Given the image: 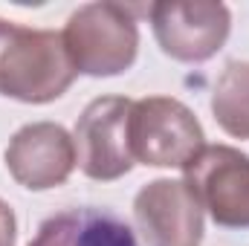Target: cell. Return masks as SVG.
<instances>
[{
    "label": "cell",
    "mask_w": 249,
    "mask_h": 246,
    "mask_svg": "<svg viewBox=\"0 0 249 246\" xmlns=\"http://www.w3.org/2000/svg\"><path fill=\"white\" fill-rule=\"evenodd\" d=\"M133 217L148 246H200L203 209L186 180H154L133 197Z\"/></svg>",
    "instance_id": "obj_7"
},
{
    "label": "cell",
    "mask_w": 249,
    "mask_h": 246,
    "mask_svg": "<svg viewBox=\"0 0 249 246\" xmlns=\"http://www.w3.org/2000/svg\"><path fill=\"white\" fill-rule=\"evenodd\" d=\"M6 168L29 191L58 188L75 168V142L55 122L23 124L6 145Z\"/></svg>",
    "instance_id": "obj_8"
},
{
    "label": "cell",
    "mask_w": 249,
    "mask_h": 246,
    "mask_svg": "<svg viewBox=\"0 0 249 246\" xmlns=\"http://www.w3.org/2000/svg\"><path fill=\"white\" fill-rule=\"evenodd\" d=\"M130 107H133L130 99L102 96L81 110L72 130V142H75V165L84 171V177L110 183L133 168L130 136H127Z\"/></svg>",
    "instance_id": "obj_6"
},
{
    "label": "cell",
    "mask_w": 249,
    "mask_h": 246,
    "mask_svg": "<svg viewBox=\"0 0 249 246\" xmlns=\"http://www.w3.org/2000/svg\"><path fill=\"white\" fill-rule=\"evenodd\" d=\"M18 241V220L6 200H0V246H15Z\"/></svg>",
    "instance_id": "obj_11"
},
{
    "label": "cell",
    "mask_w": 249,
    "mask_h": 246,
    "mask_svg": "<svg viewBox=\"0 0 249 246\" xmlns=\"http://www.w3.org/2000/svg\"><path fill=\"white\" fill-rule=\"evenodd\" d=\"M75 75L110 78L127 72L139 53V26L133 9L113 0L78 6L61 32Z\"/></svg>",
    "instance_id": "obj_2"
},
{
    "label": "cell",
    "mask_w": 249,
    "mask_h": 246,
    "mask_svg": "<svg viewBox=\"0 0 249 246\" xmlns=\"http://www.w3.org/2000/svg\"><path fill=\"white\" fill-rule=\"evenodd\" d=\"M200 209L223 229H249V157L232 145H206L186 168Z\"/></svg>",
    "instance_id": "obj_5"
},
{
    "label": "cell",
    "mask_w": 249,
    "mask_h": 246,
    "mask_svg": "<svg viewBox=\"0 0 249 246\" xmlns=\"http://www.w3.org/2000/svg\"><path fill=\"white\" fill-rule=\"evenodd\" d=\"M148 15L160 50L183 64H200L217 55L232 29L229 9L209 0H160L151 3Z\"/></svg>",
    "instance_id": "obj_4"
},
{
    "label": "cell",
    "mask_w": 249,
    "mask_h": 246,
    "mask_svg": "<svg viewBox=\"0 0 249 246\" xmlns=\"http://www.w3.org/2000/svg\"><path fill=\"white\" fill-rule=\"evenodd\" d=\"M127 136L133 162L151 168H186L206 148L203 124L180 99L171 96H148L133 102Z\"/></svg>",
    "instance_id": "obj_3"
},
{
    "label": "cell",
    "mask_w": 249,
    "mask_h": 246,
    "mask_svg": "<svg viewBox=\"0 0 249 246\" xmlns=\"http://www.w3.org/2000/svg\"><path fill=\"white\" fill-rule=\"evenodd\" d=\"M75 81L61 32L29 29L0 18V96L23 105H50Z\"/></svg>",
    "instance_id": "obj_1"
},
{
    "label": "cell",
    "mask_w": 249,
    "mask_h": 246,
    "mask_svg": "<svg viewBox=\"0 0 249 246\" xmlns=\"http://www.w3.org/2000/svg\"><path fill=\"white\" fill-rule=\"evenodd\" d=\"M212 113L223 133L249 139V61H229L214 81Z\"/></svg>",
    "instance_id": "obj_10"
},
{
    "label": "cell",
    "mask_w": 249,
    "mask_h": 246,
    "mask_svg": "<svg viewBox=\"0 0 249 246\" xmlns=\"http://www.w3.org/2000/svg\"><path fill=\"white\" fill-rule=\"evenodd\" d=\"M29 246H136V238L119 214L87 206L44 220Z\"/></svg>",
    "instance_id": "obj_9"
}]
</instances>
